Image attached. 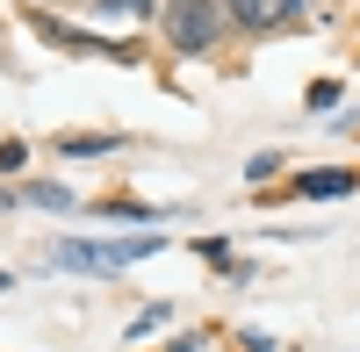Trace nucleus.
<instances>
[{
  "mask_svg": "<svg viewBox=\"0 0 360 352\" xmlns=\"http://www.w3.org/2000/svg\"><path fill=\"white\" fill-rule=\"evenodd\" d=\"M29 201L37 209H72V187H29Z\"/></svg>",
  "mask_w": 360,
  "mask_h": 352,
  "instance_id": "0eeeda50",
  "label": "nucleus"
},
{
  "mask_svg": "<svg viewBox=\"0 0 360 352\" xmlns=\"http://www.w3.org/2000/svg\"><path fill=\"white\" fill-rule=\"evenodd\" d=\"M295 15H303V0H231V22L259 29V36H266V29H288Z\"/></svg>",
  "mask_w": 360,
  "mask_h": 352,
  "instance_id": "7ed1b4c3",
  "label": "nucleus"
},
{
  "mask_svg": "<svg viewBox=\"0 0 360 352\" xmlns=\"http://www.w3.org/2000/svg\"><path fill=\"white\" fill-rule=\"evenodd\" d=\"M159 22H166V43H173L180 57H202L209 43L224 36L217 0H166V8H159Z\"/></svg>",
  "mask_w": 360,
  "mask_h": 352,
  "instance_id": "f03ea898",
  "label": "nucleus"
},
{
  "mask_svg": "<svg viewBox=\"0 0 360 352\" xmlns=\"http://www.w3.org/2000/svg\"><path fill=\"white\" fill-rule=\"evenodd\" d=\"M360 187V165L346 172V165H317V172H303L295 180V194H310V201H332V194H353Z\"/></svg>",
  "mask_w": 360,
  "mask_h": 352,
  "instance_id": "20e7f679",
  "label": "nucleus"
},
{
  "mask_svg": "<svg viewBox=\"0 0 360 352\" xmlns=\"http://www.w3.org/2000/svg\"><path fill=\"white\" fill-rule=\"evenodd\" d=\"M101 15H123V22H137V15H152V0H94Z\"/></svg>",
  "mask_w": 360,
  "mask_h": 352,
  "instance_id": "423d86ee",
  "label": "nucleus"
},
{
  "mask_svg": "<svg viewBox=\"0 0 360 352\" xmlns=\"http://www.w3.org/2000/svg\"><path fill=\"white\" fill-rule=\"evenodd\" d=\"M58 151H72V158H101V151H115V137H58Z\"/></svg>",
  "mask_w": 360,
  "mask_h": 352,
  "instance_id": "39448f33",
  "label": "nucleus"
},
{
  "mask_svg": "<svg viewBox=\"0 0 360 352\" xmlns=\"http://www.w3.org/2000/svg\"><path fill=\"white\" fill-rule=\"evenodd\" d=\"M22 158H29V151H22V144H15V137H8V144H0V172H15Z\"/></svg>",
  "mask_w": 360,
  "mask_h": 352,
  "instance_id": "6e6552de",
  "label": "nucleus"
},
{
  "mask_svg": "<svg viewBox=\"0 0 360 352\" xmlns=\"http://www.w3.org/2000/svg\"><path fill=\"white\" fill-rule=\"evenodd\" d=\"M152 252H166L159 230H144V238H115V245H79V238H65V245H51V266H72V273H123L130 259H152Z\"/></svg>",
  "mask_w": 360,
  "mask_h": 352,
  "instance_id": "f257e3e1",
  "label": "nucleus"
}]
</instances>
